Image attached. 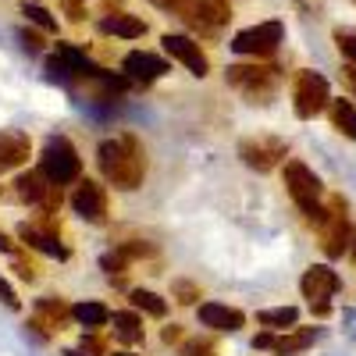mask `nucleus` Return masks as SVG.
Here are the masks:
<instances>
[{"label":"nucleus","instance_id":"1","mask_svg":"<svg viewBox=\"0 0 356 356\" xmlns=\"http://www.w3.org/2000/svg\"><path fill=\"white\" fill-rule=\"evenodd\" d=\"M97 161H100L104 178L114 189L132 193V189L143 186V178H146V150H143V143L132 132L104 139L100 150H97Z\"/></svg>","mask_w":356,"mask_h":356},{"label":"nucleus","instance_id":"2","mask_svg":"<svg viewBox=\"0 0 356 356\" xmlns=\"http://www.w3.org/2000/svg\"><path fill=\"white\" fill-rule=\"evenodd\" d=\"M285 189H289V196L296 200V207L307 214V221H314V225H321L324 221V207H321V193H324V186H321V178L303 164V161H285Z\"/></svg>","mask_w":356,"mask_h":356},{"label":"nucleus","instance_id":"3","mask_svg":"<svg viewBox=\"0 0 356 356\" xmlns=\"http://www.w3.org/2000/svg\"><path fill=\"white\" fill-rule=\"evenodd\" d=\"M40 171L54 186H72L75 178H82V157L72 146V139L50 136L47 146H43V154H40Z\"/></svg>","mask_w":356,"mask_h":356},{"label":"nucleus","instance_id":"4","mask_svg":"<svg viewBox=\"0 0 356 356\" xmlns=\"http://www.w3.org/2000/svg\"><path fill=\"white\" fill-rule=\"evenodd\" d=\"M282 72L275 65H232L228 68V86H235L250 104H267L278 93Z\"/></svg>","mask_w":356,"mask_h":356},{"label":"nucleus","instance_id":"5","mask_svg":"<svg viewBox=\"0 0 356 356\" xmlns=\"http://www.w3.org/2000/svg\"><path fill=\"white\" fill-rule=\"evenodd\" d=\"M282 40H285V25L275 18V22H260V25H250V29H243V33H235L232 50L246 54V57H271Z\"/></svg>","mask_w":356,"mask_h":356},{"label":"nucleus","instance_id":"6","mask_svg":"<svg viewBox=\"0 0 356 356\" xmlns=\"http://www.w3.org/2000/svg\"><path fill=\"white\" fill-rule=\"evenodd\" d=\"M332 100V89H328V79L317 75V72H300L296 75V86H292V107L300 118H314L328 107Z\"/></svg>","mask_w":356,"mask_h":356},{"label":"nucleus","instance_id":"7","mask_svg":"<svg viewBox=\"0 0 356 356\" xmlns=\"http://www.w3.org/2000/svg\"><path fill=\"white\" fill-rule=\"evenodd\" d=\"M18 239L29 250H40V253L57 257V260H68V246L61 243V232H57V225H54V214H43L40 221L18 225Z\"/></svg>","mask_w":356,"mask_h":356},{"label":"nucleus","instance_id":"8","mask_svg":"<svg viewBox=\"0 0 356 356\" xmlns=\"http://www.w3.org/2000/svg\"><path fill=\"white\" fill-rule=\"evenodd\" d=\"M15 193L25 200V203H33L40 207L43 214H57V207H61V186H54L43 178V171H22L15 178Z\"/></svg>","mask_w":356,"mask_h":356},{"label":"nucleus","instance_id":"9","mask_svg":"<svg viewBox=\"0 0 356 356\" xmlns=\"http://www.w3.org/2000/svg\"><path fill=\"white\" fill-rule=\"evenodd\" d=\"M321 228V246L328 257H342L349 250V239H353V232H349V218H346V200H332L328 207V214H324V221L317 225Z\"/></svg>","mask_w":356,"mask_h":356},{"label":"nucleus","instance_id":"10","mask_svg":"<svg viewBox=\"0 0 356 356\" xmlns=\"http://www.w3.org/2000/svg\"><path fill=\"white\" fill-rule=\"evenodd\" d=\"M178 18H186L193 29L211 36L232 18V4L228 0H186V8L178 11Z\"/></svg>","mask_w":356,"mask_h":356},{"label":"nucleus","instance_id":"11","mask_svg":"<svg viewBox=\"0 0 356 356\" xmlns=\"http://www.w3.org/2000/svg\"><path fill=\"white\" fill-rule=\"evenodd\" d=\"M285 154H289V146H285L282 139L260 136V139H243V143H239V157H243V164H250L253 171H271V168H278V164L285 161Z\"/></svg>","mask_w":356,"mask_h":356},{"label":"nucleus","instance_id":"12","mask_svg":"<svg viewBox=\"0 0 356 356\" xmlns=\"http://www.w3.org/2000/svg\"><path fill=\"white\" fill-rule=\"evenodd\" d=\"M72 211L86 221L100 225L107 218V193L97 186L93 178H75V193H72Z\"/></svg>","mask_w":356,"mask_h":356},{"label":"nucleus","instance_id":"13","mask_svg":"<svg viewBox=\"0 0 356 356\" xmlns=\"http://www.w3.org/2000/svg\"><path fill=\"white\" fill-rule=\"evenodd\" d=\"M161 43H164V50L175 57V61H182L196 79H203L207 72H211V61H207V54L200 50V43H196L193 36H186V33H168Z\"/></svg>","mask_w":356,"mask_h":356},{"label":"nucleus","instance_id":"14","mask_svg":"<svg viewBox=\"0 0 356 356\" xmlns=\"http://www.w3.org/2000/svg\"><path fill=\"white\" fill-rule=\"evenodd\" d=\"M122 72L129 75V82L150 86V82H157V79H161L164 72H171V68H168L164 57H157V54H150V50H132V54H125Z\"/></svg>","mask_w":356,"mask_h":356},{"label":"nucleus","instance_id":"15","mask_svg":"<svg viewBox=\"0 0 356 356\" xmlns=\"http://www.w3.org/2000/svg\"><path fill=\"white\" fill-rule=\"evenodd\" d=\"M339 275L332 271V267H324V264H314L310 271L303 275V282H300V289H303V296L310 303H321V300H332V296L339 292Z\"/></svg>","mask_w":356,"mask_h":356},{"label":"nucleus","instance_id":"16","mask_svg":"<svg viewBox=\"0 0 356 356\" xmlns=\"http://www.w3.org/2000/svg\"><path fill=\"white\" fill-rule=\"evenodd\" d=\"M72 321V307L65 300H54V296H47V300H36L33 307V324L36 328H47V335L54 332H65Z\"/></svg>","mask_w":356,"mask_h":356},{"label":"nucleus","instance_id":"17","mask_svg":"<svg viewBox=\"0 0 356 356\" xmlns=\"http://www.w3.org/2000/svg\"><path fill=\"white\" fill-rule=\"evenodd\" d=\"M200 324L203 328H214V332H239L246 324V314L235 310V307H225V303H200Z\"/></svg>","mask_w":356,"mask_h":356},{"label":"nucleus","instance_id":"18","mask_svg":"<svg viewBox=\"0 0 356 356\" xmlns=\"http://www.w3.org/2000/svg\"><path fill=\"white\" fill-rule=\"evenodd\" d=\"M29 150H33V143H29L25 132H8V129H0V175L22 168V164L29 161Z\"/></svg>","mask_w":356,"mask_h":356},{"label":"nucleus","instance_id":"19","mask_svg":"<svg viewBox=\"0 0 356 356\" xmlns=\"http://www.w3.org/2000/svg\"><path fill=\"white\" fill-rule=\"evenodd\" d=\"M100 33H104V36H122V40H139V36L146 33V22L136 18V15L118 11V15L100 18Z\"/></svg>","mask_w":356,"mask_h":356},{"label":"nucleus","instance_id":"20","mask_svg":"<svg viewBox=\"0 0 356 356\" xmlns=\"http://www.w3.org/2000/svg\"><path fill=\"white\" fill-rule=\"evenodd\" d=\"M107 324H114V339L118 342H125V346L143 342V317L136 310H118V314H111Z\"/></svg>","mask_w":356,"mask_h":356},{"label":"nucleus","instance_id":"21","mask_svg":"<svg viewBox=\"0 0 356 356\" xmlns=\"http://www.w3.org/2000/svg\"><path fill=\"white\" fill-rule=\"evenodd\" d=\"M314 339H317V328H285V335H278L275 342H271V349L278 353V356H292V353H300V349H307V346H314Z\"/></svg>","mask_w":356,"mask_h":356},{"label":"nucleus","instance_id":"22","mask_svg":"<svg viewBox=\"0 0 356 356\" xmlns=\"http://www.w3.org/2000/svg\"><path fill=\"white\" fill-rule=\"evenodd\" d=\"M72 317L82 324V328H89V332H100L104 324L111 321V310H107L104 303H93V300H89V303H75V307H72Z\"/></svg>","mask_w":356,"mask_h":356},{"label":"nucleus","instance_id":"23","mask_svg":"<svg viewBox=\"0 0 356 356\" xmlns=\"http://www.w3.org/2000/svg\"><path fill=\"white\" fill-rule=\"evenodd\" d=\"M328 107H332V125L346 139H356V107L349 100H328Z\"/></svg>","mask_w":356,"mask_h":356},{"label":"nucleus","instance_id":"24","mask_svg":"<svg viewBox=\"0 0 356 356\" xmlns=\"http://www.w3.org/2000/svg\"><path fill=\"white\" fill-rule=\"evenodd\" d=\"M257 321L264 324V328H271V332H285V328H292V324L300 321V310H296V307H275V310H260V314H257Z\"/></svg>","mask_w":356,"mask_h":356},{"label":"nucleus","instance_id":"25","mask_svg":"<svg viewBox=\"0 0 356 356\" xmlns=\"http://www.w3.org/2000/svg\"><path fill=\"white\" fill-rule=\"evenodd\" d=\"M132 307L143 310V314H150V317H164L168 314V300L157 296V292H150V289H136L132 292Z\"/></svg>","mask_w":356,"mask_h":356},{"label":"nucleus","instance_id":"26","mask_svg":"<svg viewBox=\"0 0 356 356\" xmlns=\"http://www.w3.org/2000/svg\"><path fill=\"white\" fill-rule=\"evenodd\" d=\"M22 15H25L29 22H33L36 29H43V33H57V18H54L43 4H25V8H22Z\"/></svg>","mask_w":356,"mask_h":356},{"label":"nucleus","instance_id":"27","mask_svg":"<svg viewBox=\"0 0 356 356\" xmlns=\"http://www.w3.org/2000/svg\"><path fill=\"white\" fill-rule=\"evenodd\" d=\"M171 296H175L178 303H186V307H193V303H200V300H203L200 285H193V282H186V278H178V282L171 285Z\"/></svg>","mask_w":356,"mask_h":356},{"label":"nucleus","instance_id":"28","mask_svg":"<svg viewBox=\"0 0 356 356\" xmlns=\"http://www.w3.org/2000/svg\"><path fill=\"white\" fill-rule=\"evenodd\" d=\"M335 43H339V50H342L346 61L356 65V33H349V29H339V33H335Z\"/></svg>","mask_w":356,"mask_h":356},{"label":"nucleus","instance_id":"29","mask_svg":"<svg viewBox=\"0 0 356 356\" xmlns=\"http://www.w3.org/2000/svg\"><path fill=\"white\" fill-rule=\"evenodd\" d=\"M182 356H218V346L211 339H189L182 346Z\"/></svg>","mask_w":356,"mask_h":356},{"label":"nucleus","instance_id":"30","mask_svg":"<svg viewBox=\"0 0 356 356\" xmlns=\"http://www.w3.org/2000/svg\"><path fill=\"white\" fill-rule=\"evenodd\" d=\"M18 40H22V47H25L29 54H40V50L47 47V43H43V29H40V33H36V29H22Z\"/></svg>","mask_w":356,"mask_h":356},{"label":"nucleus","instance_id":"31","mask_svg":"<svg viewBox=\"0 0 356 356\" xmlns=\"http://www.w3.org/2000/svg\"><path fill=\"white\" fill-rule=\"evenodd\" d=\"M0 300H4V307H8V310H22V300L15 296V289H11L4 278H0Z\"/></svg>","mask_w":356,"mask_h":356},{"label":"nucleus","instance_id":"32","mask_svg":"<svg viewBox=\"0 0 356 356\" xmlns=\"http://www.w3.org/2000/svg\"><path fill=\"white\" fill-rule=\"evenodd\" d=\"M82 353L100 356V353H104V339H100V335H82Z\"/></svg>","mask_w":356,"mask_h":356},{"label":"nucleus","instance_id":"33","mask_svg":"<svg viewBox=\"0 0 356 356\" xmlns=\"http://www.w3.org/2000/svg\"><path fill=\"white\" fill-rule=\"evenodd\" d=\"M15 271H18V278H22V282H33V278H36V267H33V264H25V260H18V264H15Z\"/></svg>","mask_w":356,"mask_h":356},{"label":"nucleus","instance_id":"34","mask_svg":"<svg viewBox=\"0 0 356 356\" xmlns=\"http://www.w3.org/2000/svg\"><path fill=\"white\" fill-rule=\"evenodd\" d=\"M154 4H157V8H164V11H175V15H178V11L186 8V0H154Z\"/></svg>","mask_w":356,"mask_h":356},{"label":"nucleus","instance_id":"35","mask_svg":"<svg viewBox=\"0 0 356 356\" xmlns=\"http://www.w3.org/2000/svg\"><path fill=\"white\" fill-rule=\"evenodd\" d=\"M164 342H168V346H171V342H182V328H178V324L164 328Z\"/></svg>","mask_w":356,"mask_h":356},{"label":"nucleus","instance_id":"36","mask_svg":"<svg viewBox=\"0 0 356 356\" xmlns=\"http://www.w3.org/2000/svg\"><path fill=\"white\" fill-rule=\"evenodd\" d=\"M0 253H15V243L8 239V232L0 228Z\"/></svg>","mask_w":356,"mask_h":356},{"label":"nucleus","instance_id":"37","mask_svg":"<svg viewBox=\"0 0 356 356\" xmlns=\"http://www.w3.org/2000/svg\"><path fill=\"white\" fill-rule=\"evenodd\" d=\"M346 82L356 89V65H349V68H346Z\"/></svg>","mask_w":356,"mask_h":356},{"label":"nucleus","instance_id":"38","mask_svg":"<svg viewBox=\"0 0 356 356\" xmlns=\"http://www.w3.org/2000/svg\"><path fill=\"white\" fill-rule=\"evenodd\" d=\"M65 356H89V353H82V349H68Z\"/></svg>","mask_w":356,"mask_h":356},{"label":"nucleus","instance_id":"39","mask_svg":"<svg viewBox=\"0 0 356 356\" xmlns=\"http://www.w3.org/2000/svg\"><path fill=\"white\" fill-rule=\"evenodd\" d=\"M114 356H136V353H114Z\"/></svg>","mask_w":356,"mask_h":356},{"label":"nucleus","instance_id":"40","mask_svg":"<svg viewBox=\"0 0 356 356\" xmlns=\"http://www.w3.org/2000/svg\"><path fill=\"white\" fill-rule=\"evenodd\" d=\"M353 260H356V243H353Z\"/></svg>","mask_w":356,"mask_h":356},{"label":"nucleus","instance_id":"41","mask_svg":"<svg viewBox=\"0 0 356 356\" xmlns=\"http://www.w3.org/2000/svg\"><path fill=\"white\" fill-rule=\"evenodd\" d=\"M79 4H86V0H79Z\"/></svg>","mask_w":356,"mask_h":356}]
</instances>
